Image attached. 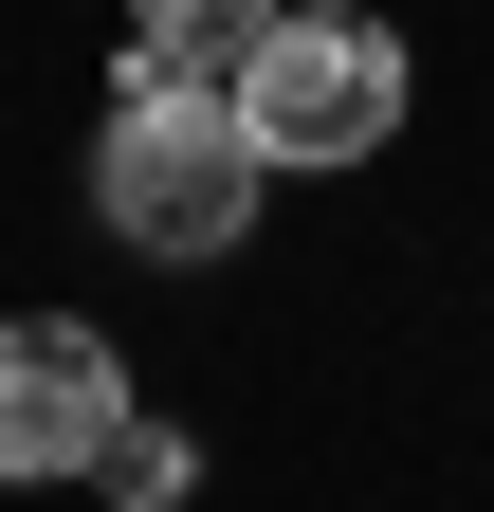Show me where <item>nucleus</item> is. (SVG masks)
<instances>
[{"label":"nucleus","instance_id":"obj_1","mask_svg":"<svg viewBox=\"0 0 494 512\" xmlns=\"http://www.w3.org/2000/svg\"><path fill=\"white\" fill-rule=\"evenodd\" d=\"M257 128H238V92L220 74H110V128H92V220L129 238V256H165V275H202V256H238L257 238Z\"/></svg>","mask_w":494,"mask_h":512},{"label":"nucleus","instance_id":"obj_2","mask_svg":"<svg viewBox=\"0 0 494 512\" xmlns=\"http://www.w3.org/2000/svg\"><path fill=\"white\" fill-rule=\"evenodd\" d=\"M238 128H257V165H366V147H403V37L385 19H275L238 55Z\"/></svg>","mask_w":494,"mask_h":512},{"label":"nucleus","instance_id":"obj_3","mask_svg":"<svg viewBox=\"0 0 494 512\" xmlns=\"http://www.w3.org/2000/svg\"><path fill=\"white\" fill-rule=\"evenodd\" d=\"M110 421H129L110 330L19 311V330H0V476H92V458H110Z\"/></svg>","mask_w":494,"mask_h":512},{"label":"nucleus","instance_id":"obj_4","mask_svg":"<svg viewBox=\"0 0 494 512\" xmlns=\"http://www.w3.org/2000/svg\"><path fill=\"white\" fill-rule=\"evenodd\" d=\"M293 19V0H129V55H147V74H220L238 92V55H257Z\"/></svg>","mask_w":494,"mask_h":512},{"label":"nucleus","instance_id":"obj_5","mask_svg":"<svg viewBox=\"0 0 494 512\" xmlns=\"http://www.w3.org/2000/svg\"><path fill=\"white\" fill-rule=\"evenodd\" d=\"M183 476H202V458H183V421H147V403L110 421V458H92V494H110V512H183Z\"/></svg>","mask_w":494,"mask_h":512}]
</instances>
